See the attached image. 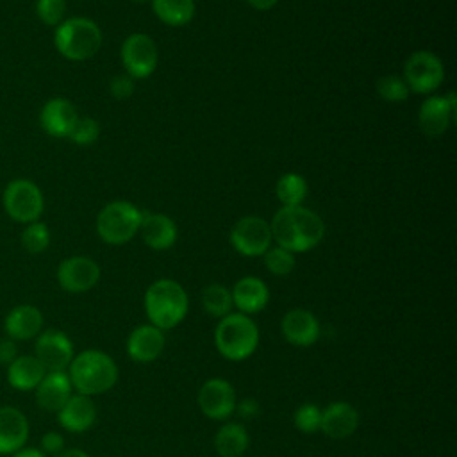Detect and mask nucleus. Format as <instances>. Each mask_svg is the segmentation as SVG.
<instances>
[{"label": "nucleus", "instance_id": "f8f14e48", "mask_svg": "<svg viewBox=\"0 0 457 457\" xmlns=\"http://www.w3.org/2000/svg\"><path fill=\"white\" fill-rule=\"evenodd\" d=\"M157 46L146 34L136 32L129 36L121 45V61L129 77H148L157 66Z\"/></svg>", "mask_w": 457, "mask_h": 457}, {"label": "nucleus", "instance_id": "7ed1b4c3", "mask_svg": "<svg viewBox=\"0 0 457 457\" xmlns=\"http://www.w3.org/2000/svg\"><path fill=\"white\" fill-rule=\"evenodd\" d=\"M145 312L148 321L161 328H175L187 314L189 298L186 289L171 278H159L152 282L145 293Z\"/></svg>", "mask_w": 457, "mask_h": 457}, {"label": "nucleus", "instance_id": "e433bc0d", "mask_svg": "<svg viewBox=\"0 0 457 457\" xmlns=\"http://www.w3.org/2000/svg\"><path fill=\"white\" fill-rule=\"evenodd\" d=\"M109 89L114 98H129L134 91V82L129 75H118L109 82Z\"/></svg>", "mask_w": 457, "mask_h": 457}, {"label": "nucleus", "instance_id": "9b49d317", "mask_svg": "<svg viewBox=\"0 0 457 457\" xmlns=\"http://www.w3.org/2000/svg\"><path fill=\"white\" fill-rule=\"evenodd\" d=\"M34 357L46 371H66L75 357V348L71 339L62 330L46 328L36 337Z\"/></svg>", "mask_w": 457, "mask_h": 457}, {"label": "nucleus", "instance_id": "aec40b11", "mask_svg": "<svg viewBox=\"0 0 457 457\" xmlns=\"http://www.w3.org/2000/svg\"><path fill=\"white\" fill-rule=\"evenodd\" d=\"M29 420L18 407H0V455H11L23 448L29 439Z\"/></svg>", "mask_w": 457, "mask_h": 457}, {"label": "nucleus", "instance_id": "c03bdc74", "mask_svg": "<svg viewBox=\"0 0 457 457\" xmlns=\"http://www.w3.org/2000/svg\"><path fill=\"white\" fill-rule=\"evenodd\" d=\"M0 457H2V455H0Z\"/></svg>", "mask_w": 457, "mask_h": 457}, {"label": "nucleus", "instance_id": "4468645a", "mask_svg": "<svg viewBox=\"0 0 457 457\" xmlns=\"http://www.w3.org/2000/svg\"><path fill=\"white\" fill-rule=\"evenodd\" d=\"M280 332L289 345L307 348L320 339L321 327L314 312H311L309 309L295 307L282 316Z\"/></svg>", "mask_w": 457, "mask_h": 457}, {"label": "nucleus", "instance_id": "423d86ee", "mask_svg": "<svg viewBox=\"0 0 457 457\" xmlns=\"http://www.w3.org/2000/svg\"><path fill=\"white\" fill-rule=\"evenodd\" d=\"M141 216L143 212L130 202H111L98 212L96 232L109 245H123L139 232Z\"/></svg>", "mask_w": 457, "mask_h": 457}, {"label": "nucleus", "instance_id": "bb28decb", "mask_svg": "<svg viewBox=\"0 0 457 457\" xmlns=\"http://www.w3.org/2000/svg\"><path fill=\"white\" fill-rule=\"evenodd\" d=\"M152 7L157 18L171 27L189 23L195 14L193 0H152Z\"/></svg>", "mask_w": 457, "mask_h": 457}, {"label": "nucleus", "instance_id": "4be33fe9", "mask_svg": "<svg viewBox=\"0 0 457 457\" xmlns=\"http://www.w3.org/2000/svg\"><path fill=\"white\" fill-rule=\"evenodd\" d=\"M77 120L79 112L75 105L66 98H50L39 112V123L43 130L54 137H68Z\"/></svg>", "mask_w": 457, "mask_h": 457}, {"label": "nucleus", "instance_id": "a211bd4d", "mask_svg": "<svg viewBox=\"0 0 457 457\" xmlns=\"http://www.w3.org/2000/svg\"><path fill=\"white\" fill-rule=\"evenodd\" d=\"M359 427V411L345 400H337L321 409L320 432L330 439H346Z\"/></svg>", "mask_w": 457, "mask_h": 457}, {"label": "nucleus", "instance_id": "f704fd0d", "mask_svg": "<svg viewBox=\"0 0 457 457\" xmlns=\"http://www.w3.org/2000/svg\"><path fill=\"white\" fill-rule=\"evenodd\" d=\"M66 12V0H36V14L45 25H59Z\"/></svg>", "mask_w": 457, "mask_h": 457}, {"label": "nucleus", "instance_id": "6ab92c4d", "mask_svg": "<svg viewBox=\"0 0 457 457\" xmlns=\"http://www.w3.org/2000/svg\"><path fill=\"white\" fill-rule=\"evenodd\" d=\"M59 425L71 434L89 430L96 421V403L91 396L73 393L68 402L55 412Z\"/></svg>", "mask_w": 457, "mask_h": 457}, {"label": "nucleus", "instance_id": "2f4dec72", "mask_svg": "<svg viewBox=\"0 0 457 457\" xmlns=\"http://www.w3.org/2000/svg\"><path fill=\"white\" fill-rule=\"evenodd\" d=\"M295 264H296V261H295L293 252H289L286 248L273 246V248H268L264 253V266L273 275H278V277L289 275L295 270Z\"/></svg>", "mask_w": 457, "mask_h": 457}, {"label": "nucleus", "instance_id": "412c9836", "mask_svg": "<svg viewBox=\"0 0 457 457\" xmlns=\"http://www.w3.org/2000/svg\"><path fill=\"white\" fill-rule=\"evenodd\" d=\"M36 403L46 412H57L73 395V386L66 371H46L34 389Z\"/></svg>", "mask_w": 457, "mask_h": 457}, {"label": "nucleus", "instance_id": "2eb2a0df", "mask_svg": "<svg viewBox=\"0 0 457 457\" xmlns=\"http://www.w3.org/2000/svg\"><path fill=\"white\" fill-rule=\"evenodd\" d=\"M164 345H166L164 330L154 327L152 323H143L132 328V332L127 337L125 348L129 357L134 362L148 364L161 357V353L164 352Z\"/></svg>", "mask_w": 457, "mask_h": 457}, {"label": "nucleus", "instance_id": "393cba45", "mask_svg": "<svg viewBox=\"0 0 457 457\" xmlns=\"http://www.w3.org/2000/svg\"><path fill=\"white\" fill-rule=\"evenodd\" d=\"M46 370L34 355H18L7 366V382L16 391H34Z\"/></svg>", "mask_w": 457, "mask_h": 457}, {"label": "nucleus", "instance_id": "c85d7f7f", "mask_svg": "<svg viewBox=\"0 0 457 457\" xmlns=\"http://www.w3.org/2000/svg\"><path fill=\"white\" fill-rule=\"evenodd\" d=\"M275 191L284 207L302 205L307 196V182L298 173H286L277 180Z\"/></svg>", "mask_w": 457, "mask_h": 457}, {"label": "nucleus", "instance_id": "58836bf2", "mask_svg": "<svg viewBox=\"0 0 457 457\" xmlns=\"http://www.w3.org/2000/svg\"><path fill=\"white\" fill-rule=\"evenodd\" d=\"M18 355H20V352H18V343L12 341V339L7 337V336L2 337V339H0V364L7 368Z\"/></svg>", "mask_w": 457, "mask_h": 457}, {"label": "nucleus", "instance_id": "cd10ccee", "mask_svg": "<svg viewBox=\"0 0 457 457\" xmlns=\"http://www.w3.org/2000/svg\"><path fill=\"white\" fill-rule=\"evenodd\" d=\"M202 305L205 312L212 318L221 320L232 311V295L230 289L223 284H209L202 291Z\"/></svg>", "mask_w": 457, "mask_h": 457}, {"label": "nucleus", "instance_id": "c756f323", "mask_svg": "<svg viewBox=\"0 0 457 457\" xmlns=\"http://www.w3.org/2000/svg\"><path fill=\"white\" fill-rule=\"evenodd\" d=\"M21 245L29 253H41L50 245V230L43 221L27 223L21 232Z\"/></svg>", "mask_w": 457, "mask_h": 457}, {"label": "nucleus", "instance_id": "79ce46f5", "mask_svg": "<svg viewBox=\"0 0 457 457\" xmlns=\"http://www.w3.org/2000/svg\"><path fill=\"white\" fill-rule=\"evenodd\" d=\"M54 457H91V455L80 448H64L61 453H57Z\"/></svg>", "mask_w": 457, "mask_h": 457}, {"label": "nucleus", "instance_id": "c9c22d12", "mask_svg": "<svg viewBox=\"0 0 457 457\" xmlns=\"http://www.w3.org/2000/svg\"><path fill=\"white\" fill-rule=\"evenodd\" d=\"M64 436L57 430H48L41 436L39 441V450L46 455V457H54L57 453H61L64 450Z\"/></svg>", "mask_w": 457, "mask_h": 457}, {"label": "nucleus", "instance_id": "20e7f679", "mask_svg": "<svg viewBox=\"0 0 457 457\" xmlns=\"http://www.w3.org/2000/svg\"><path fill=\"white\" fill-rule=\"evenodd\" d=\"M259 327L243 312L223 316L214 328V346L218 353L232 362L248 359L259 346Z\"/></svg>", "mask_w": 457, "mask_h": 457}, {"label": "nucleus", "instance_id": "ea45409f", "mask_svg": "<svg viewBox=\"0 0 457 457\" xmlns=\"http://www.w3.org/2000/svg\"><path fill=\"white\" fill-rule=\"evenodd\" d=\"M9 457H46L39 448H34V446H23L20 448L18 452L11 453Z\"/></svg>", "mask_w": 457, "mask_h": 457}, {"label": "nucleus", "instance_id": "6e6552de", "mask_svg": "<svg viewBox=\"0 0 457 457\" xmlns=\"http://www.w3.org/2000/svg\"><path fill=\"white\" fill-rule=\"evenodd\" d=\"M237 396L234 386L221 377L207 378L196 395V403L202 414L214 421H227L234 414Z\"/></svg>", "mask_w": 457, "mask_h": 457}, {"label": "nucleus", "instance_id": "f257e3e1", "mask_svg": "<svg viewBox=\"0 0 457 457\" xmlns=\"http://www.w3.org/2000/svg\"><path fill=\"white\" fill-rule=\"evenodd\" d=\"M270 228L277 246L293 253L311 250L321 241L325 234L323 220L302 205L280 207L275 212Z\"/></svg>", "mask_w": 457, "mask_h": 457}, {"label": "nucleus", "instance_id": "39448f33", "mask_svg": "<svg viewBox=\"0 0 457 457\" xmlns=\"http://www.w3.org/2000/svg\"><path fill=\"white\" fill-rule=\"evenodd\" d=\"M54 43L59 54L66 59L86 61L98 52L102 45V32L89 18H68L57 25Z\"/></svg>", "mask_w": 457, "mask_h": 457}, {"label": "nucleus", "instance_id": "4c0bfd02", "mask_svg": "<svg viewBox=\"0 0 457 457\" xmlns=\"http://www.w3.org/2000/svg\"><path fill=\"white\" fill-rule=\"evenodd\" d=\"M259 411H261L259 402L252 396H246L236 402L234 414H237L241 420H253L255 416H259Z\"/></svg>", "mask_w": 457, "mask_h": 457}, {"label": "nucleus", "instance_id": "5701e85b", "mask_svg": "<svg viewBox=\"0 0 457 457\" xmlns=\"http://www.w3.org/2000/svg\"><path fill=\"white\" fill-rule=\"evenodd\" d=\"M232 305L237 307L243 314H257L270 302L268 286L257 277H243L230 289Z\"/></svg>", "mask_w": 457, "mask_h": 457}, {"label": "nucleus", "instance_id": "f03ea898", "mask_svg": "<svg viewBox=\"0 0 457 457\" xmlns=\"http://www.w3.org/2000/svg\"><path fill=\"white\" fill-rule=\"evenodd\" d=\"M66 373L73 391L91 398L112 389L120 377L114 359L96 348H87L75 353Z\"/></svg>", "mask_w": 457, "mask_h": 457}, {"label": "nucleus", "instance_id": "a19ab883", "mask_svg": "<svg viewBox=\"0 0 457 457\" xmlns=\"http://www.w3.org/2000/svg\"><path fill=\"white\" fill-rule=\"evenodd\" d=\"M246 2L257 11H268L277 4V0H246Z\"/></svg>", "mask_w": 457, "mask_h": 457}, {"label": "nucleus", "instance_id": "b1692460", "mask_svg": "<svg viewBox=\"0 0 457 457\" xmlns=\"http://www.w3.org/2000/svg\"><path fill=\"white\" fill-rule=\"evenodd\" d=\"M139 232L143 241L154 250H166L177 239V227L173 220L159 212H143Z\"/></svg>", "mask_w": 457, "mask_h": 457}, {"label": "nucleus", "instance_id": "9d476101", "mask_svg": "<svg viewBox=\"0 0 457 457\" xmlns=\"http://www.w3.org/2000/svg\"><path fill=\"white\" fill-rule=\"evenodd\" d=\"M228 237L236 252L245 257L264 255L273 239L270 223L261 216H245L237 220Z\"/></svg>", "mask_w": 457, "mask_h": 457}, {"label": "nucleus", "instance_id": "37998d69", "mask_svg": "<svg viewBox=\"0 0 457 457\" xmlns=\"http://www.w3.org/2000/svg\"><path fill=\"white\" fill-rule=\"evenodd\" d=\"M136 2H145V0H136Z\"/></svg>", "mask_w": 457, "mask_h": 457}, {"label": "nucleus", "instance_id": "dca6fc26", "mask_svg": "<svg viewBox=\"0 0 457 457\" xmlns=\"http://www.w3.org/2000/svg\"><path fill=\"white\" fill-rule=\"evenodd\" d=\"M455 95L450 91L446 96L427 98L418 112V123L423 134L436 137L441 136L455 116Z\"/></svg>", "mask_w": 457, "mask_h": 457}, {"label": "nucleus", "instance_id": "a878e982", "mask_svg": "<svg viewBox=\"0 0 457 457\" xmlns=\"http://www.w3.org/2000/svg\"><path fill=\"white\" fill-rule=\"evenodd\" d=\"M248 446L250 436L237 421H225L214 434V450L220 457H241Z\"/></svg>", "mask_w": 457, "mask_h": 457}, {"label": "nucleus", "instance_id": "ddd939ff", "mask_svg": "<svg viewBox=\"0 0 457 457\" xmlns=\"http://www.w3.org/2000/svg\"><path fill=\"white\" fill-rule=\"evenodd\" d=\"M100 280V266L86 255H73L61 261L57 282L68 293H86Z\"/></svg>", "mask_w": 457, "mask_h": 457}, {"label": "nucleus", "instance_id": "473e14b6", "mask_svg": "<svg viewBox=\"0 0 457 457\" xmlns=\"http://www.w3.org/2000/svg\"><path fill=\"white\" fill-rule=\"evenodd\" d=\"M377 93L380 98L387 102H402L409 96L411 89L407 87L405 80L398 75H386L377 80Z\"/></svg>", "mask_w": 457, "mask_h": 457}, {"label": "nucleus", "instance_id": "72a5a7b5", "mask_svg": "<svg viewBox=\"0 0 457 457\" xmlns=\"http://www.w3.org/2000/svg\"><path fill=\"white\" fill-rule=\"evenodd\" d=\"M98 132H100V127L93 118L79 116V120L75 121L73 129L68 134V139H71L77 145H91L93 141H96Z\"/></svg>", "mask_w": 457, "mask_h": 457}, {"label": "nucleus", "instance_id": "f3484780", "mask_svg": "<svg viewBox=\"0 0 457 457\" xmlns=\"http://www.w3.org/2000/svg\"><path fill=\"white\" fill-rule=\"evenodd\" d=\"M43 312L32 303H20L12 307L4 318V332L12 341H30L43 330Z\"/></svg>", "mask_w": 457, "mask_h": 457}, {"label": "nucleus", "instance_id": "1a4fd4ad", "mask_svg": "<svg viewBox=\"0 0 457 457\" xmlns=\"http://www.w3.org/2000/svg\"><path fill=\"white\" fill-rule=\"evenodd\" d=\"M445 68L437 55L420 50L409 55L403 66V80L414 93H430L443 82Z\"/></svg>", "mask_w": 457, "mask_h": 457}, {"label": "nucleus", "instance_id": "0eeeda50", "mask_svg": "<svg viewBox=\"0 0 457 457\" xmlns=\"http://www.w3.org/2000/svg\"><path fill=\"white\" fill-rule=\"evenodd\" d=\"M2 204L7 216L20 223L37 221L43 212V193L29 179L11 180L2 195Z\"/></svg>", "mask_w": 457, "mask_h": 457}, {"label": "nucleus", "instance_id": "7c9ffc66", "mask_svg": "<svg viewBox=\"0 0 457 457\" xmlns=\"http://www.w3.org/2000/svg\"><path fill=\"white\" fill-rule=\"evenodd\" d=\"M321 423V407L311 402H305L298 405L293 412V425L296 430L303 434H314L320 432Z\"/></svg>", "mask_w": 457, "mask_h": 457}]
</instances>
